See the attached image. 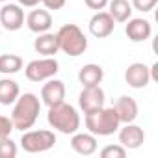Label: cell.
Returning <instances> with one entry per match:
<instances>
[{"instance_id":"6da1fadb","label":"cell","mask_w":158,"mask_h":158,"mask_svg":"<svg viewBox=\"0 0 158 158\" xmlns=\"http://www.w3.org/2000/svg\"><path fill=\"white\" fill-rule=\"evenodd\" d=\"M41 112V101L35 93H23L17 97L13 102V112H11V121L15 130H28L35 125L37 117Z\"/></svg>"},{"instance_id":"7a4b0ae2","label":"cell","mask_w":158,"mask_h":158,"mask_svg":"<svg viewBox=\"0 0 158 158\" xmlns=\"http://www.w3.org/2000/svg\"><path fill=\"white\" fill-rule=\"evenodd\" d=\"M84 115H86L84 117L86 128L93 136H112L121 127V121H119L117 112L114 110V106H108V108L102 106V108L93 110V112L84 114Z\"/></svg>"},{"instance_id":"3957f363","label":"cell","mask_w":158,"mask_h":158,"mask_svg":"<svg viewBox=\"0 0 158 158\" xmlns=\"http://www.w3.org/2000/svg\"><path fill=\"white\" fill-rule=\"evenodd\" d=\"M47 121L54 130L61 134H74L80 128V115H78L76 108L73 104H67L65 101L60 104L48 106Z\"/></svg>"},{"instance_id":"277c9868","label":"cell","mask_w":158,"mask_h":158,"mask_svg":"<svg viewBox=\"0 0 158 158\" xmlns=\"http://www.w3.org/2000/svg\"><path fill=\"white\" fill-rule=\"evenodd\" d=\"M56 37H58L60 50L71 58H78L88 50V37L76 24H63L56 32Z\"/></svg>"},{"instance_id":"5b68a950","label":"cell","mask_w":158,"mask_h":158,"mask_svg":"<svg viewBox=\"0 0 158 158\" xmlns=\"http://www.w3.org/2000/svg\"><path fill=\"white\" fill-rule=\"evenodd\" d=\"M56 143V134L54 130H47V128H41V130H24L23 136H21V147L26 151V152H45L48 149H52Z\"/></svg>"},{"instance_id":"8992f818","label":"cell","mask_w":158,"mask_h":158,"mask_svg":"<svg viewBox=\"0 0 158 158\" xmlns=\"http://www.w3.org/2000/svg\"><path fill=\"white\" fill-rule=\"evenodd\" d=\"M60 71V63L54 56H45L41 60H32L26 69L24 74L30 82H45L48 78L56 76V73Z\"/></svg>"},{"instance_id":"52a82bcc","label":"cell","mask_w":158,"mask_h":158,"mask_svg":"<svg viewBox=\"0 0 158 158\" xmlns=\"http://www.w3.org/2000/svg\"><path fill=\"white\" fill-rule=\"evenodd\" d=\"M106 95L102 91L101 86H89V88H82L80 95H78V106L84 114H89L93 110H99L104 106Z\"/></svg>"},{"instance_id":"ba28073f","label":"cell","mask_w":158,"mask_h":158,"mask_svg":"<svg viewBox=\"0 0 158 158\" xmlns=\"http://www.w3.org/2000/svg\"><path fill=\"white\" fill-rule=\"evenodd\" d=\"M0 24L10 32H17L24 24V11L19 4H6L0 8Z\"/></svg>"},{"instance_id":"9c48e42d","label":"cell","mask_w":158,"mask_h":158,"mask_svg":"<svg viewBox=\"0 0 158 158\" xmlns=\"http://www.w3.org/2000/svg\"><path fill=\"white\" fill-rule=\"evenodd\" d=\"M115 30V21L112 19V15L108 11H95V15L89 19V32L93 37L97 39H104L108 35H112Z\"/></svg>"},{"instance_id":"30bf717a","label":"cell","mask_w":158,"mask_h":158,"mask_svg":"<svg viewBox=\"0 0 158 158\" xmlns=\"http://www.w3.org/2000/svg\"><path fill=\"white\" fill-rule=\"evenodd\" d=\"M125 80L130 88L134 89H143L149 86L151 82V73H149V67L141 61H136V63H130L125 71Z\"/></svg>"},{"instance_id":"8fae6325","label":"cell","mask_w":158,"mask_h":158,"mask_svg":"<svg viewBox=\"0 0 158 158\" xmlns=\"http://www.w3.org/2000/svg\"><path fill=\"white\" fill-rule=\"evenodd\" d=\"M119 143L128 151V149H139L145 141V132L139 125L134 123H125V127H119Z\"/></svg>"},{"instance_id":"7c38bea8","label":"cell","mask_w":158,"mask_h":158,"mask_svg":"<svg viewBox=\"0 0 158 158\" xmlns=\"http://www.w3.org/2000/svg\"><path fill=\"white\" fill-rule=\"evenodd\" d=\"M65 101V84L58 78H48L41 88V102L47 106H54Z\"/></svg>"},{"instance_id":"4fadbf2b","label":"cell","mask_w":158,"mask_h":158,"mask_svg":"<svg viewBox=\"0 0 158 158\" xmlns=\"http://www.w3.org/2000/svg\"><path fill=\"white\" fill-rule=\"evenodd\" d=\"M125 34H127V37H128L132 43H143V41H147V39L151 37L152 26H151V23H149L147 19H139V17L132 19V17H130V19L127 21Z\"/></svg>"},{"instance_id":"5bb4252c","label":"cell","mask_w":158,"mask_h":158,"mask_svg":"<svg viewBox=\"0 0 158 158\" xmlns=\"http://www.w3.org/2000/svg\"><path fill=\"white\" fill-rule=\"evenodd\" d=\"M71 149L82 156H91L97 151V138L91 132H74L71 138Z\"/></svg>"},{"instance_id":"9a60e30c","label":"cell","mask_w":158,"mask_h":158,"mask_svg":"<svg viewBox=\"0 0 158 158\" xmlns=\"http://www.w3.org/2000/svg\"><path fill=\"white\" fill-rule=\"evenodd\" d=\"M114 110L117 112V117H119L121 125H125V123H134L136 117H138V114H139L138 102H136L132 97H128V95L119 97V99L115 101V104H114Z\"/></svg>"},{"instance_id":"2e32d148","label":"cell","mask_w":158,"mask_h":158,"mask_svg":"<svg viewBox=\"0 0 158 158\" xmlns=\"http://www.w3.org/2000/svg\"><path fill=\"white\" fill-rule=\"evenodd\" d=\"M26 26L34 34H43L48 32L52 26V15L48 10H32L26 15Z\"/></svg>"},{"instance_id":"e0dca14e","label":"cell","mask_w":158,"mask_h":158,"mask_svg":"<svg viewBox=\"0 0 158 158\" xmlns=\"http://www.w3.org/2000/svg\"><path fill=\"white\" fill-rule=\"evenodd\" d=\"M102 78H104V69L97 63H88L78 71V82L82 84V88L101 86Z\"/></svg>"},{"instance_id":"ac0fdd59","label":"cell","mask_w":158,"mask_h":158,"mask_svg":"<svg viewBox=\"0 0 158 158\" xmlns=\"http://www.w3.org/2000/svg\"><path fill=\"white\" fill-rule=\"evenodd\" d=\"M34 48L41 56H54V54H58L60 52V45H58L56 34H50V32L37 34V39L34 41Z\"/></svg>"},{"instance_id":"d6986e66","label":"cell","mask_w":158,"mask_h":158,"mask_svg":"<svg viewBox=\"0 0 158 158\" xmlns=\"http://www.w3.org/2000/svg\"><path fill=\"white\" fill-rule=\"evenodd\" d=\"M108 13L115 23H127L132 17V4L128 0H108Z\"/></svg>"},{"instance_id":"ffe728a7","label":"cell","mask_w":158,"mask_h":158,"mask_svg":"<svg viewBox=\"0 0 158 158\" xmlns=\"http://www.w3.org/2000/svg\"><path fill=\"white\" fill-rule=\"evenodd\" d=\"M19 95H21V88L15 80H11V78H2L0 80V104L10 106L17 101Z\"/></svg>"},{"instance_id":"44dd1931","label":"cell","mask_w":158,"mask_h":158,"mask_svg":"<svg viewBox=\"0 0 158 158\" xmlns=\"http://www.w3.org/2000/svg\"><path fill=\"white\" fill-rule=\"evenodd\" d=\"M24 61L19 54H0V73L2 74H15L23 69Z\"/></svg>"},{"instance_id":"7402d4cb","label":"cell","mask_w":158,"mask_h":158,"mask_svg":"<svg viewBox=\"0 0 158 158\" xmlns=\"http://www.w3.org/2000/svg\"><path fill=\"white\" fill-rule=\"evenodd\" d=\"M17 152H19L17 151V143L10 136L0 139V158H15Z\"/></svg>"},{"instance_id":"603a6c76","label":"cell","mask_w":158,"mask_h":158,"mask_svg":"<svg viewBox=\"0 0 158 158\" xmlns=\"http://www.w3.org/2000/svg\"><path fill=\"white\" fill-rule=\"evenodd\" d=\"M101 156L102 158H125L127 156V149L121 143H117V145H106L101 151Z\"/></svg>"},{"instance_id":"cb8c5ba5","label":"cell","mask_w":158,"mask_h":158,"mask_svg":"<svg viewBox=\"0 0 158 158\" xmlns=\"http://www.w3.org/2000/svg\"><path fill=\"white\" fill-rule=\"evenodd\" d=\"M132 10H138L141 13H149L154 10V6L158 4V0H132Z\"/></svg>"},{"instance_id":"d4e9b609","label":"cell","mask_w":158,"mask_h":158,"mask_svg":"<svg viewBox=\"0 0 158 158\" xmlns=\"http://www.w3.org/2000/svg\"><path fill=\"white\" fill-rule=\"evenodd\" d=\"M13 130H15V127H13L11 117L0 115V139L6 138V136H11V132H13Z\"/></svg>"},{"instance_id":"484cf974","label":"cell","mask_w":158,"mask_h":158,"mask_svg":"<svg viewBox=\"0 0 158 158\" xmlns=\"http://www.w3.org/2000/svg\"><path fill=\"white\" fill-rule=\"evenodd\" d=\"M39 2L47 8V10H61L63 6H65V2H67V0H39Z\"/></svg>"},{"instance_id":"4316f807","label":"cell","mask_w":158,"mask_h":158,"mask_svg":"<svg viewBox=\"0 0 158 158\" xmlns=\"http://www.w3.org/2000/svg\"><path fill=\"white\" fill-rule=\"evenodd\" d=\"M84 2L89 10H95V11H101L108 6V0H84Z\"/></svg>"},{"instance_id":"83f0119b","label":"cell","mask_w":158,"mask_h":158,"mask_svg":"<svg viewBox=\"0 0 158 158\" xmlns=\"http://www.w3.org/2000/svg\"><path fill=\"white\" fill-rule=\"evenodd\" d=\"M19 6H24V8H35L39 4V0H17Z\"/></svg>"},{"instance_id":"f1b7e54d","label":"cell","mask_w":158,"mask_h":158,"mask_svg":"<svg viewBox=\"0 0 158 158\" xmlns=\"http://www.w3.org/2000/svg\"><path fill=\"white\" fill-rule=\"evenodd\" d=\"M149 73H151V80H158V61L152 63V67H149Z\"/></svg>"},{"instance_id":"f546056e","label":"cell","mask_w":158,"mask_h":158,"mask_svg":"<svg viewBox=\"0 0 158 158\" xmlns=\"http://www.w3.org/2000/svg\"><path fill=\"white\" fill-rule=\"evenodd\" d=\"M0 2H8V0H0Z\"/></svg>"}]
</instances>
